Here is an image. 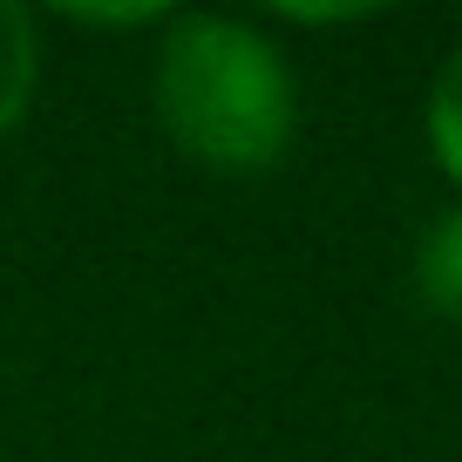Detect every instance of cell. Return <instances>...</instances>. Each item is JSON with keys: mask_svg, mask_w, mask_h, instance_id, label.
I'll return each instance as SVG.
<instances>
[{"mask_svg": "<svg viewBox=\"0 0 462 462\" xmlns=\"http://www.w3.org/2000/svg\"><path fill=\"white\" fill-rule=\"evenodd\" d=\"M34 82H42V42H34V14L0 0V136L14 130L34 102Z\"/></svg>", "mask_w": 462, "mask_h": 462, "instance_id": "3", "label": "cell"}, {"mask_svg": "<svg viewBox=\"0 0 462 462\" xmlns=\"http://www.w3.org/2000/svg\"><path fill=\"white\" fill-rule=\"evenodd\" d=\"M429 150H435V171L448 184H462V48L442 61L429 88Z\"/></svg>", "mask_w": 462, "mask_h": 462, "instance_id": "4", "label": "cell"}, {"mask_svg": "<svg viewBox=\"0 0 462 462\" xmlns=\"http://www.w3.org/2000/svg\"><path fill=\"white\" fill-rule=\"evenodd\" d=\"M157 123L190 163L252 177L286 157L300 88L259 28L225 14H171L157 48Z\"/></svg>", "mask_w": 462, "mask_h": 462, "instance_id": "1", "label": "cell"}, {"mask_svg": "<svg viewBox=\"0 0 462 462\" xmlns=\"http://www.w3.org/2000/svg\"><path fill=\"white\" fill-rule=\"evenodd\" d=\"M415 292L435 319L462 327V204L442 211L415 245Z\"/></svg>", "mask_w": 462, "mask_h": 462, "instance_id": "2", "label": "cell"}]
</instances>
